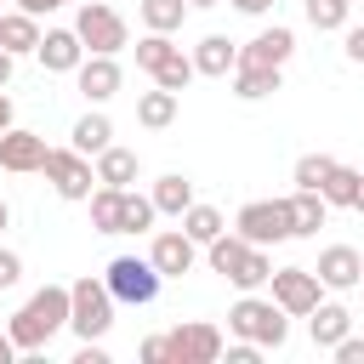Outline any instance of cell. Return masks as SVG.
I'll use <instances>...</instances> for the list:
<instances>
[{"label": "cell", "instance_id": "cell-1", "mask_svg": "<svg viewBox=\"0 0 364 364\" xmlns=\"http://www.w3.org/2000/svg\"><path fill=\"white\" fill-rule=\"evenodd\" d=\"M68 324V284H40L17 313H11V341H17V353H40L57 330Z\"/></svg>", "mask_w": 364, "mask_h": 364}, {"label": "cell", "instance_id": "cell-2", "mask_svg": "<svg viewBox=\"0 0 364 364\" xmlns=\"http://www.w3.org/2000/svg\"><path fill=\"white\" fill-rule=\"evenodd\" d=\"M205 256H210V273L233 279L239 290H262V284L273 279V256H267V245H250L245 233H216V239L205 245Z\"/></svg>", "mask_w": 364, "mask_h": 364}, {"label": "cell", "instance_id": "cell-3", "mask_svg": "<svg viewBox=\"0 0 364 364\" xmlns=\"http://www.w3.org/2000/svg\"><path fill=\"white\" fill-rule=\"evenodd\" d=\"M228 330L239 341H256V347H284L290 341V313L279 301H262L256 290H245L233 307H228Z\"/></svg>", "mask_w": 364, "mask_h": 364}, {"label": "cell", "instance_id": "cell-4", "mask_svg": "<svg viewBox=\"0 0 364 364\" xmlns=\"http://www.w3.org/2000/svg\"><path fill=\"white\" fill-rule=\"evenodd\" d=\"M108 324H114V290H108V279H74L68 284V330L80 336V341H97V336H108Z\"/></svg>", "mask_w": 364, "mask_h": 364}, {"label": "cell", "instance_id": "cell-5", "mask_svg": "<svg viewBox=\"0 0 364 364\" xmlns=\"http://www.w3.org/2000/svg\"><path fill=\"white\" fill-rule=\"evenodd\" d=\"M102 279H108L114 301H125V307H148V301L159 296V284H165V273H159L148 256H114Z\"/></svg>", "mask_w": 364, "mask_h": 364}, {"label": "cell", "instance_id": "cell-6", "mask_svg": "<svg viewBox=\"0 0 364 364\" xmlns=\"http://www.w3.org/2000/svg\"><path fill=\"white\" fill-rule=\"evenodd\" d=\"M74 28H80L85 51H102V57H119V51L131 46V28H125V17H119L114 6H102V0H80V17H74Z\"/></svg>", "mask_w": 364, "mask_h": 364}, {"label": "cell", "instance_id": "cell-7", "mask_svg": "<svg viewBox=\"0 0 364 364\" xmlns=\"http://www.w3.org/2000/svg\"><path fill=\"white\" fill-rule=\"evenodd\" d=\"M222 353H228V341L210 318H188L165 336V364H216Z\"/></svg>", "mask_w": 364, "mask_h": 364}, {"label": "cell", "instance_id": "cell-8", "mask_svg": "<svg viewBox=\"0 0 364 364\" xmlns=\"http://www.w3.org/2000/svg\"><path fill=\"white\" fill-rule=\"evenodd\" d=\"M233 233H245L250 245H284V239H296L290 205H284V199H250V205H239Z\"/></svg>", "mask_w": 364, "mask_h": 364}, {"label": "cell", "instance_id": "cell-9", "mask_svg": "<svg viewBox=\"0 0 364 364\" xmlns=\"http://www.w3.org/2000/svg\"><path fill=\"white\" fill-rule=\"evenodd\" d=\"M46 182H51L63 199H91L97 165H91V154H80V148L68 142V148H51V154H46Z\"/></svg>", "mask_w": 364, "mask_h": 364}, {"label": "cell", "instance_id": "cell-10", "mask_svg": "<svg viewBox=\"0 0 364 364\" xmlns=\"http://www.w3.org/2000/svg\"><path fill=\"white\" fill-rule=\"evenodd\" d=\"M273 301L290 313V318H307L318 301H324V284H318V273L313 267H273Z\"/></svg>", "mask_w": 364, "mask_h": 364}, {"label": "cell", "instance_id": "cell-11", "mask_svg": "<svg viewBox=\"0 0 364 364\" xmlns=\"http://www.w3.org/2000/svg\"><path fill=\"white\" fill-rule=\"evenodd\" d=\"M148 262H154L165 279H182V273H193V262H199V239H193L188 228L154 233V245H148Z\"/></svg>", "mask_w": 364, "mask_h": 364}, {"label": "cell", "instance_id": "cell-12", "mask_svg": "<svg viewBox=\"0 0 364 364\" xmlns=\"http://www.w3.org/2000/svg\"><path fill=\"white\" fill-rule=\"evenodd\" d=\"M46 136L40 131H23V125H6L0 131V171H17V176H28V171H46Z\"/></svg>", "mask_w": 364, "mask_h": 364}, {"label": "cell", "instance_id": "cell-13", "mask_svg": "<svg viewBox=\"0 0 364 364\" xmlns=\"http://www.w3.org/2000/svg\"><path fill=\"white\" fill-rule=\"evenodd\" d=\"M74 80H80V97H85V102H108V97H119V85H125L119 63L102 57V51H85V63L74 68Z\"/></svg>", "mask_w": 364, "mask_h": 364}, {"label": "cell", "instance_id": "cell-14", "mask_svg": "<svg viewBox=\"0 0 364 364\" xmlns=\"http://www.w3.org/2000/svg\"><path fill=\"white\" fill-rule=\"evenodd\" d=\"M313 273H318V284H324V290H353V284L364 279V256H358L353 245H324Z\"/></svg>", "mask_w": 364, "mask_h": 364}, {"label": "cell", "instance_id": "cell-15", "mask_svg": "<svg viewBox=\"0 0 364 364\" xmlns=\"http://www.w3.org/2000/svg\"><path fill=\"white\" fill-rule=\"evenodd\" d=\"M34 57H40L51 74H74V68L85 63V40H80V28H46Z\"/></svg>", "mask_w": 364, "mask_h": 364}, {"label": "cell", "instance_id": "cell-16", "mask_svg": "<svg viewBox=\"0 0 364 364\" xmlns=\"http://www.w3.org/2000/svg\"><path fill=\"white\" fill-rule=\"evenodd\" d=\"M290 51H296V34H290L284 23H273V28H262V34L239 51V63H267V68H284V63H290Z\"/></svg>", "mask_w": 364, "mask_h": 364}, {"label": "cell", "instance_id": "cell-17", "mask_svg": "<svg viewBox=\"0 0 364 364\" xmlns=\"http://www.w3.org/2000/svg\"><path fill=\"white\" fill-rule=\"evenodd\" d=\"M193 68L210 74V80H228V74L239 68V46H233L228 34H205V40L193 46Z\"/></svg>", "mask_w": 364, "mask_h": 364}, {"label": "cell", "instance_id": "cell-18", "mask_svg": "<svg viewBox=\"0 0 364 364\" xmlns=\"http://www.w3.org/2000/svg\"><path fill=\"white\" fill-rule=\"evenodd\" d=\"M347 330H353V313H347L341 301H318V307L307 313V336H313V347H336Z\"/></svg>", "mask_w": 364, "mask_h": 364}, {"label": "cell", "instance_id": "cell-19", "mask_svg": "<svg viewBox=\"0 0 364 364\" xmlns=\"http://www.w3.org/2000/svg\"><path fill=\"white\" fill-rule=\"evenodd\" d=\"M0 46L11 51V57H23V51H40V17L34 11H6V23H0Z\"/></svg>", "mask_w": 364, "mask_h": 364}, {"label": "cell", "instance_id": "cell-20", "mask_svg": "<svg viewBox=\"0 0 364 364\" xmlns=\"http://www.w3.org/2000/svg\"><path fill=\"white\" fill-rule=\"evenodd\" d=\"M284 205H290V228H296V239H307V233H318V228H324V210H330V205H324V193H318V188H296Z\"/></svg>", "mask_w": 364, "mask_h": 364}, {"label": "cell", "instance_id": "cell-21", "mask_svg": "<svg viewBox=\"0 0 364 364\" xmlns=\"http://www.w3.org/2000/svg\"><path fill=\"white\" fill-rule=\"evenodd\" d=\"M273 91H279V68H267V63H239V68H233V97L262 102V97H273Z\"/></svg>", "mask_w": 364, "mask_h": 364}, {"label": "cell", "instance_id": "cell-22", "mask_svg": "<svg viewBox=\"0 0 364 364\" xmlns=\"http://www.w3.org/2000/svg\"><path fill=\"white\" fill-rule=\"evenodd\" d=\"M97 182H108V188H131V182H136V154L119 148V142H108V148L97 154Z\"/></svg>", "mask_w": 364, "mask_h": 364}, {"label": "cell", "instance_id": "cell-23", "mask_svg": "<svg viewBox=\"0 0 364 364\" xmlns=\"http://www.w3.org/2000/svg\"><path fill=\"white\" fill-rule=\"evenodd\" d=\"M148 199H154V210H159V216H182V210L193 205V182H188L182 171H171V176H159V182H154V193H148Z\"/></svg>", "mask_w": 364, "mask_h": 364}, {"label": "cell", "instance_id": "cell-24", "mask_svg": "<svg viewBox=\"0 0 364 364\" xmlns=\"http://www.w3.org/2000/svg\"><path fill=\"white\" fill-rule=\"evenodd\" d=\"M176 97H182V91H165V85L142 91V97H136V119H142L148 131H165V125L176 119Z\"/></svg>", "mask_w": 364, "mask_h": 364}, {"label": "cell", "instance_id": "cell-25", "mask_svg": "<svg viewBox=\"0 0 364 364\" xmlns=\"http://www.w3.org/2000/svg\"><path fill=\"white\" fill-rule=\"evenodd\" d=\"M358 188H364V171H353V165H330V176L318 182V193H324V205H358Z\"/></svg>", "mask_w": 364, "mask_h": 364}, {"label": "cell", "instance_id": "cell-26", "mask_svg": "<svg viewBox=\"0 0 364 364\" xmlns=\"http://www.w3.org/2000/svg\"><path fill=\"white\" fill-rule=\"evenodd\" d=\"M119 210H125V188L97 182L91 188V222H97V233H119Z\"/></svg>", "mask_w": 364, "mask_h": 364}, {"label": "cell", "instance_id": "cell-27", "mask_svg": "<svg viewBox=\"0 0 364 364\" xmlns=\"http://www.w3.org/2000/svg\"><path fill=\"white\" fill-rule=\"evenodd\" d=\"M108 142H114V119H108V114H85V119H74V148H80V154L97 159Z\"/></svg>", "mask_w": 364, "mask_h": 364}, {"label": "cell", "instance_id": "cell-28", "mask_svg": "<svg viewBox=\"0 0 364 364\" xmlns=\"http://www.w3.org/2000/svg\"><path fill=\"white\" fill-rule=\"evenodd\" d=\"M136 11H142V23H148L154 34H176V28H182V17H188L193 6H188V0H142Z\"/></svg>", "mask_w": 364, "mask_h": 364}, {"label": "cell", "instance_id": "cell-29", "mask_svg": "<svg viewBox=\"0 0 364 364\" xmlns=\"http://www.w3.org/2000/svg\"><path fill=\"white\" fill-rule=\"evenodd\" d=\"M182 228H188V233H193L199 245H210L216 233H228V222H222V210H216V205H199V199H193V205L182 210Z\"/></svg>", "mask_w": 364, "mask_h": 364}, {"label": "cell", "instance_id": "cell-30", "mask_svg": "<svg viewBox=\"0 0 364 364\" xmlns=\"http://www.w3.org/2000/svg\"><path fill=\"white\" fill-rule=\"evenodd\" d=\"M154 216H159V210H154V199H148V193H131V188H125L119 233H148V228H154Z\"/></svg>", "mask_w": 364, "mask_h": 364}, {"label": "cell", "instance_id": "cell-31", "mask_svg": "<svg viewBox=\"0 0 364 364\" xmlns=\"http://www.w3.org/2000/svg\"><path fill=\"white\" fill-rule=\"evenodd\" d=\"M199 68H193V57H182V51H171L159 68H154V85H165V91H188V80H193Z\"/></svg>", "mask_w": 364, "mask_h": 364}, {"label": "cell", "instance_id": "cell-32", "mask_svg": "<svg viewBox=\"0 0 364 364\" xmlns=\"http://www.w3.org/2000/svg\"><path fill=\"white\" fill-rule=\"evenodd\" d=\"M347 11H353V0H307V23H313L318 34L347 28Z\"/></svg>", "mask_w": 364, "mask_h": 364}, {"label": "cell", "instance_id": "cell-33", "mask_svg": "<svg viewBox=\"0 0 364 364\" xmlns=\"http://www.w3.org/2000/svg\"><path fill=\"white\" fill-rule=\"evenodd\" d=\"M171 51H182V46H171V34H154V28H148V34L136 40V68H148V74H154Z\"/></svg>", "mask_w": 364, "mask_h": 364}, {"label": "cell", "instance_id": "cell-34", "mask_svg": "<svg viewBox=\"0 0 364 364\" xmlns=\"http://www.w3.org/2000/svg\"><path fill=\"white\" fill-rule=\"evenodd\" d=\"M330 165H336L330 154H301V159H296V188H318V182L330 176Z\"/></svg>", "mask_w": 364, "mask_h": 364}, {"label": "cell", "instance_id": "cell-35", "mask_svg": "<svg viewBox=\"0 0 364 364\" xmlns=\"http://www.w3.org/2000/svg\"><path fill=\"white\" fill-rule=\"evenodd\" d=\"M330 353H336V364H364V336H353V330H347Z\"/></svg>", "mask_w": 364, "mask_h": 364}, {"label": "cell", "instance_id": "cell-36", "mask_svg": "<svg viewBox=\"0 0 364 364\" xmlns=\"http://www.w3.org/2000/svg\"><path fill=\"white\" fill-rule=\"evenodd\" d=\"M17 279H23V256L17 250H0V290H11Z\"/></svg>", "mask_w": 364, "mask_h": 364}, {"label": "cell", "instance_id": "cell-37", "mask_svg": "<svg viewBox=\"0 0 364 364\" xmlns=\"http://www.w3.org/2000/svg\"><path fill=\"white\" fill-rule=\"evenodd\" d=\"M262 353H267V347H256V341H233V347H228V364H256Z\"/></svg>", "mask_w": 364, "mask_h": 364}, {"label": "cell", "instance_id": "cell-38", "mask_svg": "<svg viewBox=\"0 0 364 364\" xmlns=\"http://www.w3.org/2000/svg\"><path fill=\"white\" fill-rule=\"evenodd\" d=\"M341 51H347V63H364V28H347V46Z\"/></svg>", "mask_w": 364, "mask_h": 364}, {"label": "cell", "instance_id": "cell-39", "mask_svg": "<svg viewBox=\"0 0 364 364\" xmlns=\"http://www.w3.org/2000/svg\"><path fill=\"white\" fill-rule=\"evenodd\" d=\"M142 358H148V364H165V336H148V341H142Z\"/></svg>", "mask_w": 364, "mask_h": 364}, {"label": "cell", "instance_id": "cell-40", "mask_svg": "<svg viewBox=\"0 0 364 364\" xmlns=\"http://www.w3.org/2000/svg\"><path fill=\"white\" fill-rule=\"evenodd\" d=\"M74 364H108V353H102V347H97V341H85V347H80V353H74Z\"/></svg>", "mask_w": 364, "mask_h": 364}, {"label": "cell", "instance_id": "cell-41", "mask_svg": "<svg viewBox=\"0 0 364 364\" xmlns=\"http://www.w3.org/2000/svg\"><path fill=\"white\" fill-rule=\"evenodd\" d=\"M23 11H34V17H46V11H57V6H68V0H17Z\"/></svg>", "mask_w": 364, "mask_h": 364}, {"label": "cell", "instance_id": "cell-42", "mask_svg": "<svg viewBox=\"0 0 364 364\" xmlns=\"http://www.w3.org/2000/svg\"><path fill=\"white\" fill-rule=\"evenodd\" d=\"M11 358H17V341H11V330H6V336H0V364H11Z\"/></svg>", "mask_w": 364, "mask_h": 364}, {"label": "cell", "instance_id": "cell-43", "mask_svg": "<svg viewBox=\"0 0 364 364\" xmlns=\"http://www.w3.org/2000/svg\"><path fill=\"white\" fill-rule=\"evenodd\" d=\"M233 6H239V11H250V17H262V11L273 6V0H233Z\"/></svg>", "mask_w": 364, "mask_h": 364}, {"label": "cell", "instance_id": "cell-44", "mask_svg": "<svg viewBox=\"0 0 364 364\" xmlns=\"http://www.w3.org/2000/svg\"><path fill=\"white\" fill-rule=\"evenodd\" d=\"M11 63H17V57H11V51H6V46H0V85H6V80H11Z\"/></svg>", "mask_w": 364, "mask_h": 364}, {"label": "cell", "instance_id": "cell-45", "mask_svg": "<svg viewBox=\"0 0 364 364\" xmlns=\"http://www.w3.org/2000/svg\"><path fill=\"white\" fill-rule=\"evenodd\" d=\"M11 125V97H6V85H0V131Z\"/></svg>", "mask_w": 364, "mask_h": 364}, {"label": "cell", "instance_id": "cell-46", "mask_svg": "<svg viewBox=\"0 0 364 364\" xmlns=\"http://www.w3.org/2000/svg\"><path fill=\"white\" fill-rule=\"evenodd\" d=\"M6 228H11V205L0 199V233H6Z\"/></svg>", "mask_w": 364, "mask_h": 364}, {"label": "cell", "instance_id": "cell-47", "mask_svg": "<svg viewBox=\"0 0 364 364\" xmlns=\"http://www.w3.org/2000/svg\"><path fill=\"white\" fill-rule=\"evenodd\" d=\"M188 6H199V11H210V6H222V0H188Z\"/></svg>", "mask_w": 364, "mask_h": 364}, {"label": "cell", "instance_id": "cell-48", "mask_svg": "<svg viewBox=\"0 0 364 364\" xmlns=\"http://www.w3.org/2000/svg\"><path fill=\"white\" fill-rule=\"evenodd\" d=\"M353 210H364V188H358V205H353Z\"/></svg>", "mask_w": 364, "mask_h": 364}, {"label": "cell", "instance_id": "cell-49", "mask_svg": "<svg viewBox=\"0 0 364 364\" xmlns=\"http://www.w3.org/2000/svg\"><path fill=\"white\" fill-rule=\"evenodd\" d=\"M0 23H6V11H0Z\"/></svg>", "mask_w": 364, "mask_h": 364}]
</instances>
